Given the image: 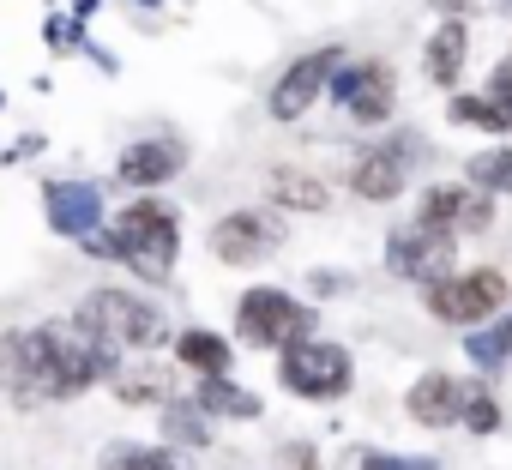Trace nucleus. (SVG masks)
I'll return each instance as SVG.
<instances>
[{"label":"nucleus","mask_w":512,"mask_h":470,"mask_svg":"<svg viewBox=\"0 0 512 470\" xmlns=\"http://www.w3.org/2000/svg\"><path fill=\"white\" fill-rule=\"evenodd\" d=\"M115 368H121V350L109 338H97L85 320L0 332V392L13 404H67V398L115 380Z\"/></svg>","instance_id":"1"},{"label":"nucleus","mask_w":512,"mask_h":470,"mask_svg":"<svg viewBox=\"0 0 512 470\" xmlns=\"http://www.w3.org/2000/svg\"><path fill=\"white\" fill-rule=\"evenodd\" d=\"M91 254H115L121 266H133L145 284H169L175 254H181V217L163 199H133L109 235H85Z\"/></svg>","instance_id":"2"},{"label":"nucleus","mask_w":512,"mask_h":470,"mask_svg":"<svg viewBox=\"0 0 512 470\" xmlns=\"http://www.w3.org/2000/svg\"><path fill=\"white\" fill-rule=\"evenodd\" d=\"M512 284L500 266H470V272H446L434 284H422V308L440 320V326H488L500 308H506Z\"/></svg>","instance_id":"3"},{"label":"nucleus","mask_w":512,"mask_h":470,"mask_svg":"<svg viewBox=\"0 0 512 470\" xmlns=\"http://www.w3.org/2000/svg\"><path fill=\"white\" fill-rule=\"evenodd\" d=\"M73 320H85V326H91L97 338H109L115 350H151V344H163V332H169L157 302H145L139 290H115V284L91 290Z\"/></svg>","instance_id":"4"},{"label":"nucleus","mask_w":512,"mask_h":470,"mask_svg":"<svg viewBox=\"0 0 512 470\" xmlns=\"http://www.w3.org/2000/svg\"><path fill=\"white\" fill-rule=\"evenodd\" d=\"M284 362H278V386L290 392V398H314V404H332V398H344L350 386H356V362H350V350L344 344H326V338H296V344H284L278 350Z\"/></svg>","instance_id":"5"},{"label":"nucleus","mask_w":512,"mask_h":470,"mask_svg":"<svg viewBox=\"0 0 512 470\" xmlns=\"http://www.w3.org/2000/svg\"><path fill=\"white\" fill-rule=\"evenodd\" d=\"M308 332H314V308L296 302L290 290H272V284L241 290V302H235V338L247 350H284V344H296Z\"/></svg>","instance_id":"6"},{"label":"nucleus","mask_w":512,"mask_h":470,"mask_svg":"<svg viewBox=\"0 0 512 470\" xmlns=\"http://www.w3.org/2000/svg\"><path fill=\"white\" fill-rule=\"evenodd\" d=\"M452 260H458L452 229H434V223H422V217H410V223H398V229L386 235V266H392L404 284H434V278L452 272Z\"/></svg>","instance_id":"7"},{"label":"nucleus","mask_w":512,"mask_h":470,"mask_svg":"<svg viewBox=\"0 0 512 470\" xmlns=\"http://www.w3.org/2000/svg\"><path fill=\"white\" fill-rule=\"evenodd\" d=\"M284 248V217L278 211H260V205H241V211H223L211 223V254L223 266H260Z\"/></svg>","instance_id":"8"},{"label":"nucleus","mask_w":512,"mask_h":470,"mask_svg":"<svg viewBox=\"0 0 512 470\" xmlns=\"http://www.w3.org/2000/svg\"><path fill=\"white\" fill-rule=\"evenodd\" d=\"M338 103H344V115L350 121H362V127H380V121H392V109H398V73L386 67V61H344L338 73H332V85H326Z\"/></svg>","instance_id":"9"},{"label":"nucleus","mask_w":512,"mask_h":470,"mask_svg":"<svg viewBox=\"0 0 512 470\" xmlns=\"http://www.w3.org/2000/svg\"><path fill=\"white\" fill-rule=\"evenodd\" d=\"M344 67V49L338 43H326V49H308L302 61H290L284 67V79L272 85V97H266V109H272V121H302L308 109H314V97L332 85V73Z\"/></svg>","instance_id":"10"},{"label":"nucleus","mask_w":512,"mask_h":470,"mask_svg":"<svg viewBox=\"0 0 512 470\" xmlns=\"http://www.w3.org/2000/svg\"><path fill=\"white\" fill-rule=\"evenodd\" d=\"M404 416L422 422V428H452L464 416V380L446 374V368H428L410 392H404Z\"/></svg>","instance_id":"11"},{"label":"nucleus","mask_w":512,"mask_h":470,"mask_svg":"<svg viewBox=\"0 0 512 470\" xmlns=\"http://www.w3.org/2000/svg\"><path fill=\"white\" fill-rule=\"evenodd\" d=\"M43 205H49V223L61 235H73V242H85V235L103 223V187L97 181H55L43 193Z\"/></svg>","instance_id":"12"},{"label":"nucleus","mask_w":512,"mask_h":470,"mask_svg":"<svg viewBox=\"0 0 512 470\" xmlns=\"http://www.w3.org/2000/svg\"><path fill=\"white\" fill-rule=\"evenodd\" d=\"M181 139H169V133H157V139H139V145H127L121 151V163H115V181H127V187H163V181H175L181 175Z\"/></svg>","instance_id":"13"},{"label":"nucleus","mask_w":512,"mask_h":470,"mask_svg":"<svg viewBox=\"0 0 512 470\" xmlns=\"http://www.w3.org/2000/svg\"><path fill=\"white\" fill-rule=\"evenodd\" d=\"M464 55H470V25H464L458 13H446L440 31H434L428 49H422V73H428V85H434V91H452V85L464 79Z\"/></svg>","instance_id":"14"},{"label":"nucleus","mask_w":512,"mask_h":470,"mask_svg":"<svg viewBox=\"0 0 512 470\" xmlns=\"http://www.w3.org/2000/svg\"><path fill=\"white\" fill-rule=\"evenodd\" d=\"M410 169L386 151V145H374V151H362L356 163H350V175H344V187L356 193V199H368V205H392L410 181H404Z\"/></svg>","instance_id":"15"},{"label":"nucleus","mask_w":512,"mask_h":470,"mask_svg":"<svg viewBox=\"0 0 512 470\" xmlns=\"http://www.w3.org/2000/svg\"><path fill=\"white\" fill-rule=\"evenodd\" d=\"M97 470H199L193 464V452H181V446H151V440H109L103 452H97Z\"/></svg>","instance_id":"16"},{"label":"nucleus","mask_w":512,"mask_h":470,"mask_svg":"<svg viewBox=\"0 0 512 470\" xmlns=\"http://www.w3.org/2000/svg\"><path fill=\"white\" fill-rule=\"evenodd\" d=\"M193 404L211 416V422H253V416H266V404H260V392H247V386H235L229 374H205L199 386H193Z\"/></svg>","instance_id":"17"},{"label":"nucleus","mask_w":512,"mask_h":470,"mask_svg":"<svg viewBox=\"0 0 512 470\" xmlns=\"http://www.w3.org/2000/svg\"><path fill=\"white\" fill-rule=\"evenodd\" d=\"M266 193H272L278 211H326L332 205V187L320 175H308V169H272Z\"/></svg>","instance_id":"18"},{"label":"nucleus","mask_w":512,"mask_h":470,"mask_svg":"<svg viewBox=\"0 0 512 470\" xmlns=\"http://www.w3.org/2000/svg\"><path fill=\"white\" fill-rule=\"evenodd\" d=\"M175 356H181V368H193L199 380H205V374H229V362H235L229 338H217V332H205V326H187V332L175 338Z\"/></svg>","instance_id":"19"},{"label":"nucleus","mask_w":512,"mask_h":470,"mask_svg":"<svg viewBox=\"0 0 512 470\" xmlns=\"http://www.w3.org/2000/svg\"><path fill=\"white\" fill-rule=\"evenodd\" d=\"M163 440L169 446H181V452H199L205 440H211V416L199 410V404H181V398H163Z\"/></svg>","instance_id":"20"},{"label":"nucleus","mask_w":512,"mask_h":470,"mask_svg":"<svg viewBox=\"0 0 512 470\" xmlns=\"http://www.w3.org/2000/svg\"><path fill=\"white\" fill-rule=\"evenodd\" d=\"M109 386H115L121 404H163V398H169V374H163V368H157V374H151V368H133V374L115 368Z\"/></svg>","instance_id":"21"},{"label":"nucleus","mask_w":512,"mask_h":470,"mask_svg":"<svg viewBox=\"0 0 512 470\" xmlns=\"http://www.w3.org/2000/svg\"><path fill=\"white\" fill-rule=\"evenodd\" d=\"M464 175L482 193H512V151H482V157L464 163Z\"/></svg>","instance_id":"22"},{"label":"nucleus","mask_w":512,"mask_h":470,"mask_svg":"<svg viewBox=\"0 0 512 470\" xmlns=\"http://www.w3.org/2000/svg\"><path fill=\"white\" fill-rule=\"evenodd\" d=\"M512 356V320H488V332H470V362H482V368H500Z\"/></svg>","instance_id":"23"},{"label":"nucleus","mask_w":512,"mask_h":470,"mask_svg":"<svg viewBox=\"0 0 512 470\" xmlns=\"http://www.w3.org/2000/svg\"><path fill=\"white\" fill-rule=\"evenodd\" d=\"M488 115H494V133H512V61H500L488 73V91H482Z\"/></svg>","instance_id":"24"},{"label":"nucleus","mask_w":512,"mask_h":470,"mask_svg":"<svg viewBox=\"0 0 512 470\" xmlns=\"http://www.w3.org/2000/svg\"><path fill=\"white\" fill-rule=\"evenodd\" d=\"M458 205H464V187H428L422 205H416V217L434 223V229H452L458 223Z\"/></svg>","instance_id":"25"},{"label":"nucleus","mask_w":512,"mask_h":470,"mask_svg":"<svg viewBox=\"0 0 512 470\" xmlns=\"http://www.w3.org/2000/svg\"><path fill=\"white\" fill-rule=\"evenodd\" d=\"M494 223V193H482V187H464V205H458V223H452V235H482Z\"/></svg>","instance_id":"26"},{"label":"nucleus","mask_w":512,"mask_h":470,"mask_svg":"<svg viewBox=\"0 0 512 470\" xmlns=\"http://www.w3.org/2000/svg\"><path fill=\"white\" fill-rule=\"evenodd\" d=\"M470 434H494L500 428V404H494V392H482V386H464V416H458Z\"/></svg>","instance_id":"27"},{"label":"nucleus","mask_w":512,"mask_h":470,"mask_svg":"<svg viewBox=\"0 0 512 470\" xmlns=\"http://www.w3.org/2000/svg\"><path fill=\"white\" fill-rule=\"evenodd\" d=\"M362 470H440V458L428 452H356Z\"/></svg>","instance_id":"28"},{"label":"nucleus","mask_w":512,"mask_h":470,"mask_svg":"<svg viewBox=\"0 0 512 470\" xmlns=\"http://www.w3.org/2000/svg\"><path fill=\"white\" fill-rule=\"evenodd\" d=\"M452 127H482V133H494V115H488V103L482 97H452Z\"/></svg>","instance_id":"29"},{"label":"nucleus","mask_w":512,"mask_h":470,"mask_svg":"<svg viewBox=\"0 0 512 470\" xmlns=\"http://www.w3.org/2000/svg\"><path fill=\"white\" fill-rule=\"evenodd\" d=\"M284 464H290V470H320V464H314V446H308V440L284 446Z\"/></svg>","instance_id":"30"},{"label":"nucleus","mask_w":512,"mask_h":470,"mask_svg":"<svg viewBox=\"0 0 512 470\" xmlns=\"http://www.w3.org/2000/svg\"><path fill=\"white\" fill-rule=\"evenodd\" d=\"M428 7H440V13H470V0H428Z\"/></svg>","instance_id":"31"},{"label":"nucleus","mask_w":512,"mask_h":470,"mask_svg":"<svg viewBox=\"0 0 512 470\" xmlns=\"http://www.w3.org/2000/svg\"><path fill=\"white\" fill-rule=\"evenodd\" d=\"M494 7H500V13H512V0H494Z\"/></svg>","instance_id":"32"}]
</instances>
